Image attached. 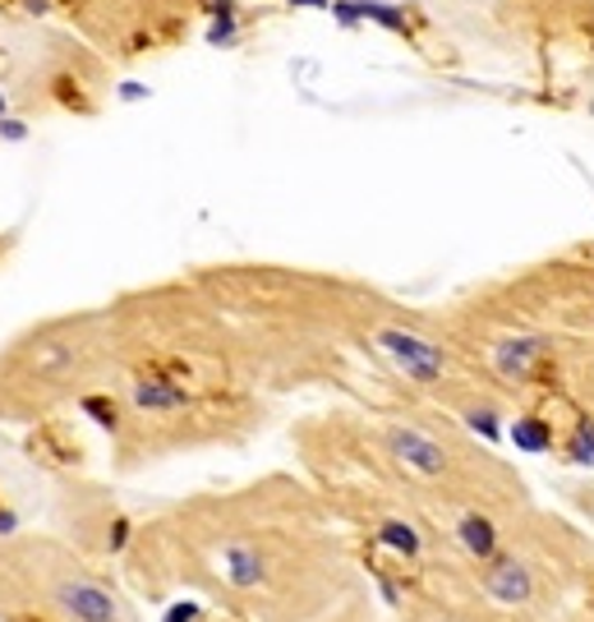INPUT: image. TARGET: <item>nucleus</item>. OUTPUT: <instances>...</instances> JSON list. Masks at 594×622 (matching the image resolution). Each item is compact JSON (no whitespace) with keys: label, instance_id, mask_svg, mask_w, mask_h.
Instances as JSON below:
<instances>
[{"label":"nucleus","instance_id":"nucleus-1","mask_svg":"<svg viewBox=\"0 0 594 622\" xmlns=\"http://www.w3.org/2000/svg\"><path fill=\"white\" fill-rule=\"evenodd\" d=\"M244 516L208 553L217 595L254 622H379L360 549L341 540L319 493L276 480L235 498Z\"/></svg>","mask_w":594,"mask_h":622},{"label":"nucleus","instance_id":"nucleus-2","mask_svg":"<svg viewBox=\"0 0 594 622\" xmlns=\"http://www.w3.org/2000/svg\"><path fill=\"white\" fill-rule=\"evenodd\" d=\"M369 341L405 383H415L420 392H437V397H456L465 373L452 360V347H443L437 337H424L405 323H373Z\"/></svg>","mask_w":594,"mask_h":622},{"label":"nucleus","instance_id":"nucleus-3","mask_svg":"<svg viewBox=\"0 0 594 622\" xmlns=\"http://www.w3.org/2000/svg\"><path fill=\"white\" fill-rule=\"evenodd\" d=\"M33 452H38L42 461H51V465H74V461L83 457L79 439H74L66 424H42V429L33 433Z\"/></svg>","mask_w":594,"mask_h":622},{"label":"nucleus","instance_id":"nucleus-4","mask_svg":"<svg viewBox=\"0 0 594 622\" xmlns=\"http://www.w3.org/2000/svg\"><path fill=\"white\" fill-rule=\"evenodd\" d=\"M576 383H581V397H585V411H590V424H594V351L581 360L576 369Z\"/></svg>","mask_w":594,"mask_h":622},{"label":"nucleus","instance_id":"nucleus-5","mask_svg":"<svg viewBox=\"0 0 594 622\" xmlns=\"http://www.w3.org/2000/svg\"><path fill=\"white\" fill-rule=\"evenodd\" d=\"M14 622H51V618H42V613H19Z\"/></svg>","mask_w":594,"mask_h":622},{"label":"nucleus","instance_id":"nucleus-6","mask_svg":"<svg viewBox=\"0 0 594 622\" xmlns=\"http://www.w3.org/2000/svg\"><path fill=\"white\" fill-rule=\"evenodd\" d=\"M0 516H10V512H6V503H0Z\"/></svg>","mask_w":594,"mask_h":622}]
</instances>
